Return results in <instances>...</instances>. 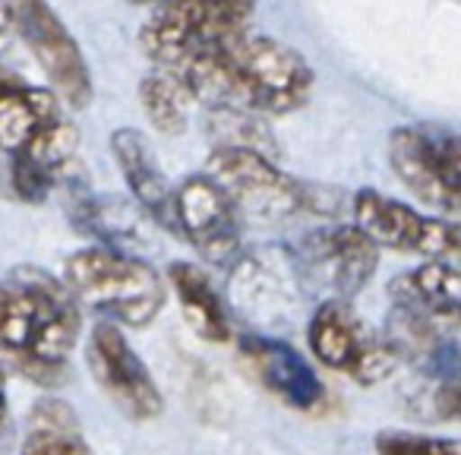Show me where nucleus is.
I'll return each mask as SVG.
<instances>
[{"label": "nucleus", "instance_id": "obj_1", "mask_svg": "<svg viewBox=\"0 0 461 455\" xmlns=\"http://www.w3.org/2000/svg\"><path fill=\"white\" fill-rule=\"evenodd\" d=\"M167 77L209 111L230 108L259 117H282L303 108L316 83L313 67L294 48L250 29Z\"/></svg>", "mask_w": 461, "mask_h": 455}, {"label": "nucleus", "instance_id": "obj_2", "mask_svg": "<svg viewBox=\"0 0 461 455\" xmlns=\"http://www.w3.org/2000/svg\"><path fill=\"white\" fill-rule=\"evenodd\" d=\"M79 297L64 278L20 266L0 278V354L41 386L60 383L79 341Z\"/></svg>", "mask_w": 461, "mask_h": 455}, {"label": "nucleus", "instance_id": "obj_3", "mask_svg": "<svg viewBox=\"0 0 461 455\" xmlns=\"http://www.w3.org/2000/svg\"><path fill=\"white\" fill-rule=\"evenodd\" d=\"M64 282L79 301L123 326L142 329L165 307V282L149 259L114 247H89L64 263Z\"/></svg>", "mask_w": 461, "mask_h": 455}, {"label": "nucleus", "instance_id": "obj_4", "mask_svg": "<svg viewBox=\"0 0 461 455\" xmlns=\"http://www.w3.org/2000/svg\"><path fill=\"white\" fill-rule=\"evenodd\" d=\"M77 146L79 130L64 98L0 67V152L7 159H32L60 174Z\"/></svg>", "mask_w": 461, "mask_h": 455}, {"label": "nucleus", "instance_id": "obj_5", "mask_svg": "<svg viewBox=\"0 0 461 455\" xmlns=\"http://www.w3.org/2000/svg\"><path fill=\"white\" fill-rule=\"evenodd\" d=\"M257 0H171L142 23L140 48L161 73H177L234 35L247 32Z\"/></svg>", "mask_w": 461, "mask_h": 455}, {"label": "nucleus", "instance_id": "obj_6", "mask_svg": "<svg viewBox=\"0 0 461 455\" xmlns=\"http://www.w3.org/2000/svg\"><path fill=\"white\" fill-rule=\"evenodd\" d=\"M385 155L411 196L461 232V133L439 123H404L389 133Z\"/></svg>", "mask_w": 461, "mask_h": 455}, {"label": "nucleus", "instance_id": "obj_7", "mask_svg": "<svg viewBox=\"0 0 461 455\" xmlns=\"http://www.w3.org/2000/svg\"><path fill=\"white\" fill-rule=\"evenodd\" d=\"M205 174L234 199L240 215L282 222L301 212H326L316 203V190L285 174L269 155L250 149H212Z\"/></svg>", "mask_w": 461, "mask_h": 455}, {"label": "nucleus", "instance_id": "obj_8", "mask_svg": "<svg viewBox=\"0 0 461 455\" xmlns=\"http://www.w3.org/2000/svg\"><path fill=\"white\" fill-rule=\"evenodd\" d=\"M307 345L320 364L345 373L354 383L373 386L385 379L398 364L385 332L366 326L348 301H322L307 323Z\"/></svg>", "mask_w": 461, "mask_h": 455}, {"label": "nucleus", "instance_id": "obj_9", "mask_svg": "<svg viewBox=\"0 0 461 455\" xmlns=\"http://www.w3.org/2000/svg\"><path fill=\"white\" fill-rule=\"evenodd\" d=\"M14 32L23 39L35 64L67 108H86L95 96L86 54L48 0H7Z\"/></svg>", "mask_w": 461, "mask_h": 455}, {"label": "nucleus", "instance_id": "obj_10", "mask_svg": "<svg viewBox=\"0 0 461 455\" xmlns=\"http://www.w3.org/2000/svg\"><path fill=\"white\" fill-rule=\"evenodd\" d=\"M354 224L383 250L414 253L427 263H448L461 257V232L436 215L411 209L379 190H357L351 199Z\"/></svg>", "mask_w": 461, "mask_h": 455}, {"label": "nucleus", "instance_id": "obj_11", "mask_svg": "<svg viewBox=\"0 0 461 455\" xmlns=\"http://www.w3.org/2000/svg\"><path fill=\"white\" fill-rule=\"evenodd\" d=\"M385 339L398 360L414 364L429 383L461 379V301L436 307H392Z\"/></svg>", "mask_w": 461, "mask_h": 455}, {"label": "nucleus", "instance_id": "obj_12", "mask_svg": "<svg viewBox=\"0 0 461 455\" xmlns=\"http://www.w3.org/2000/svg\"><path fill=\"white\" fill-rule=\"evenodd\" d=\"M174 224L180 238L190 241L193 250L212 266H230L244 244V215L205 171L177 184Z\"/></svg>", "mask_w": 461, "mask_h": 455}, {"label": "nucleus", "instance_id": "obj_13", "mask_svg": "<svg viewBox=\"0 0 461 455\" xmlns=\"http://www.w3.org/2000/svg\"><path fill=\"white\" fill-rule=\"evenodd\" d=\"M86 360L95 383L123 417L142 423L155 421L165 411V398L152 370L142 364V358L114 323H98L92 329L86 341Z\"/></svg>", "mask_w": 461, "mask_h": 455}, {"label": "nucleus", "instance_id": "obj_14", "mask_svg": "<svg viewBox=\"0 0 461 455\" xmlns=\"http://www.w3.org/2000/svg\"><path fill=\"white\" fill-rule=\"evenodd\" d=\"M297 263L310 282L332 295V301H348L364 291L379 269V247L357 224H339L307 234L297 247Z\"/></svg>", "mask_w": 461, "mask_h": 455}, {"label": "nucleus", "instance_id": "obj_15", "mask_svg": "<svg viewBox=\"0 0 461 455\" xmlns=\"http://www.w3.org/2000/svg\"><path fill=\"white\" fill-rule=\"evenodd\" d=\"M240 358L250 367L257 383L282 398L288 408L313 411L326 402V386L316 377V370L282 339L247 332L238 341Z\"/></svg>", "mask_w": 461, "mask_h": 455}, {"label": "nucleus", "instance_id": "obj_16", "mask_svg": "<svg viewBox=\"0 0 461 455\" xmlns=\"http://www.w3.org/2000/svg\"><path fill=\"white\" fill-rule=\"evenodd\" d=\"M111 155H114L117 168L130 187V196L140 203V209L165 232L177 234V224H174V190L177 187H171L146 136L133 127H117L111 133Z\"/></svg>", "mask_w": 461, "mask_h": 455}, {"label": "nucleus", "instance_id": "obj_17", "mask_svg": "<svg viewBox=\"0 0 461 455\" xmlns=\"http://www.w3.org/2000/svg\"><path fill=\"white\" fill-rule=\"evenodd\" d=\"M167 282H171L180 314L193 326V332L199 339L212 341V345H224L230 339V316L212 278L196 263L177 259V263L167 266Z\"/></svg>", "mask_w": 461, "mask_h": 455}, {"label": "nucleus", "instance_id": "obj_18", "mask_svg": "<svg viewBox=\"0 0 461 455\" xmlns=\"http://www.w3.org/2000/svg\"><path fill=\"white\" fill-rule=\"evenodd\" d=\"M20 455H95L77 411L64 398H39L26 417Z\"/></svg>", "mask_w": 461, "mask_h": 455}, {"label": "nucleus", "instance_id": "obj_19", "mask_svg": "<svg viewBox=\"0 0 461 455\" xmlns=\"http://www.w3.org/2000/svg\"><path fill=\"white\" fill-rule=\"evenodd\" d=\"M392 307H436L461 301V272L452 263H423L389 285Z\"/></svg>", "mask_w": 461, "mask_h": 455}, {"label": "nucleus", "instance_id": "obj_20", "mask_svg": "<svg viewBox=\"0 0 461 455\" xmlns=\"http://www.w3.org/2000/svg\"><path fill=\"white\" fill-rule=\"evenodd\" d=\"M193 96L167 73H152L140 83V105L155 130L161 133H180L190 121Z\"/></svg>", "mask_w": 461, "mask_h": 455}, {"label": "nucleus", "instance_id": "obj_21", "mask_svg": "<svg viewBox=\"0 0 461 455\" xmlns=\"http://www.w3.org/2000/svg\"><path fill=\"white\" fill-rule=\"evenodd\" d=\"M209 136L215 149H250L259 155H276L278 142L276 136L266 130L259 114H247V111H209Z\"/></svg>", "mask_w": 461, "mask_h": 455}, {"label": "nucleus", "instance_id": "obj_22", "mask_svg": "<svg viewBox=\"0 0 461 455\" xmlns=\"http://www.w3.org/2000/svg\"><path fill=\"white\" fill-rule=\"evenodd\" d=\"M373 446H376V455H461V436L383 430L376 433Z\"/></svg>", "mask_w": 461, "mask_h": 455}, {"label": "nucleus", "instance_id": "obj_23", "mask_svg": "<svg viewBox=\"0 0 461 455\" xmlns=\"http://www.w3.org/2000/svg\"><path fill=\"white\" fill-rule=\"evenodd\" d=\"M54 177H58V174H54L51 168L39 165V161H32V159H7L10 193L29 205H39L51 196Z\"/></svg>", "mask_w": 461, "mask_h": 455}, {"label": "nucleus", "instance_id": "obj_24", "mask_svg": "<svg viewBox=\"0 0 461 455\" xmlns=\"http://www.w3.org/2000/svg\"><path fill=\"white\" fill-rule=\"evenodd\" d=\"M423 402L429 405L427 414L439 417V421H458L461 423V379L452 383H433Z\"/></svg>", "mask_w": 461, "mask_h": 455}, {"label": "nucleus", "instance_id": "obj_25", "mask_svg": "<svg viewBox=\"0 0 461 455\" xmlns=\"http://www.w3.org/2000/svg\"><path fill=\"white\" fill-rule=\"evenodd\" d=\"M10 35H14V16H10L7 0H0V54L7 51Z\"/></svg>", "mask_w": 461, "mask_h": 455}, {"label": "nucleus", "instance_id": "obj_26", "mask_svg": "<svg viewBox=\"0 0 461 455\" xmlns=\"http://www.w3.org/2000/svg\"><path fill=\"white\" fill-rule=\"evenodd\" d=\"M7 408H10V398H7V373L0 367V427L7 423Z\"/></svg>", "mask_w": 461, "mask_h": 455}, {"label": "nucleus", "instance_id": "obj_27", "mask_svg": "<svg viewBox=\"0 0 461 455\" xmlns=\"http://www.w3.org/2000/svg\"><path fill=\"white\" fill-rule=\"evenodd\" d=\"M130 4H140V7H149V4H155V7H165V4H171V0H130Z\"/></svg>", "mask_w": 461, "mask_h": 455}]
</instances>
